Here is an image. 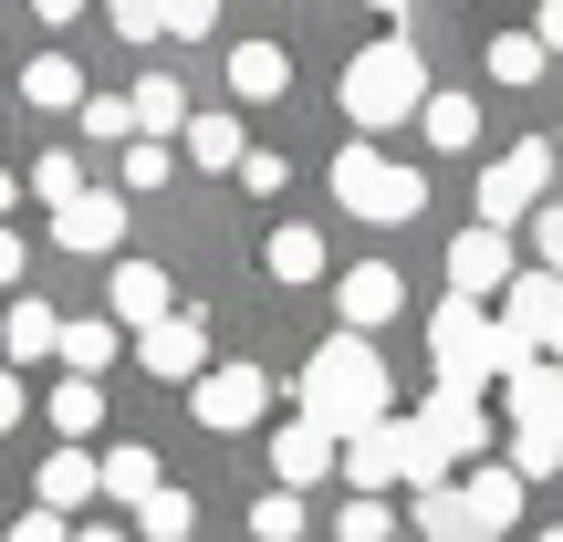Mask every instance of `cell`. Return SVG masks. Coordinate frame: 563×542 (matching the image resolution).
<instances>
[{
    "instance_id": "cell-4",
    "label": "cell",
    "mask_w": 563,
    "mask_h": 542,
    "mask_svg": "<svg viewBox=\"0 0 563 542\" xmlns=\"http://www.w3.org/2000/svg\"><path fill=\"white\" fill-rule=\"evenodd\" d=\"M543 188H553V136H522V146H511V157L481 178V230L532 220V209H543Z\"/></svg>"
},
{
    "instance_id": "cell-21",
    "label": "cell",
    "mask_w": 563,
    "mask_h": 542,
    "mask_svg": "<svg viewBox=\"0 0 563 542\" xmlns=\"http://www.w3.org/2000/svg\"><path fill=\"white\" fill-rule=\"evenodd\" d=\"M115 334H125L115 313H84V323H63V365H74V376H104V365H115Z\"/></svg>"
},
{
    "instance_id": "cell-38",
    "label": "cell",
    "mask_w": 563,
    "mask_h": 542,
    "mask_svg": "<svg viewBox=\"0 0 563 542\" xmlns=\"http://www.w3.org/2000/svg\"><path fill=\"white\" fill-rule=\"evenodd\" d=\"M532 251H543V272H563V199L532 209Z\"/></svg>"
},
{
    "instance_id": "cell-28",
    "label": "cell",
    "mask_w": 563,
    "mask_h": 542,
    "mask_svg": "<svg viewBox=\"0 0 563 542\" xmlns=\"http://www.w3.org/2000/svg\"><path fill=\"white\" fill-rule=\"evenodd\" d=\"M490 84H543V42H532V32H501V42H490Z\"/></svg>"
},
{
    "instance_id": "cell-33",
    "label": "cell",
    "mask_w": 563,
    "mask_h": 542,
    "mask_svg": "<svg viewBox=\"0 0 563 542\" xmlns=\"http://www.w3.org/2000/svg\"><path fill=\"white\" fill-rule=\"evenodd\" d=\"M511 469H522V480H553V469H563V439H543V428H511Z\"/></svg>"
},
{
    "instance_id": "cell-30",
    "label": "cell",
    "mask_w": 563,
    "mask_h": 542,
    "mask_svg": "<svg viewBox=\"0 0 563 542\" xmlns=\"http://www.w3.org/2000/svg\"><path fill=\"white\" fill-rule=\"evenodd\" d=\"M188 522H199V501H188V490H157V501L136 511V532H146V542H188Z\"/></svg>"
},
{
    "instance_id": "cell-26",
    "label": "cell",
    "mask_w": 563,
    "mask_h": 542,
    "mask_svg": "<svg viewBox=\"0 0 563 542\" xmlns=\"http://www.w3.org/2000/svg\"><path fill=\"white\" fill-rule=\"evenodd\" d=\"M188 167H251L241 157V125H230V115H199V125H188Z\"/></svg>"
},
{
    "instance_id": "cell-7",
    "label": "cell",
    "mask_w": 563,
    "mask_h": 542,
    "mask_svg": "<svg viewBox=\"0 0 563 542\" xmlns=\"http://www.w3.org/2000/svg\"><path fill=\"white\" fill-rule=\"evenodd\" d=\"M167 302H178V281H167L157 262H115V281H104V313H115L125 334H157Z\"/></svg>"
},
{
    "instance_id": "cell-22",
    "label": "cell",
    "mask_w": 563,
    "mask_h": 542,
    "mask_svg": "<svg viewBox=\"0 0 563 542\" xmlns=\"http://www.w3.org/2000/svg\"><path fill=\"white\" fill-rule=\"evenodd\" d=\"M418 136H428V146H449V157H460V146H481V104H470V95H428V115H418Z\"/></svg>"
},
{
    "instance_id": "cell-39",
    "label": "cell",
    "mask_w": 563,
    "mask_h": 542,
    "mask_svg": "<svg viewBox=\"0 0 563 542\" xmlns=\"http://www.w3.org/2000/svg\"><path fill=\"white\" fill-rule=\"evenodd\" d=\"M11 542H74V532H63V511H21Z\"/></svg>"
},
{
    "instance_id": "cell-41",
    "label": "cell",
    "mask_w": 563,
    "mask_h": 542,
    "mask_svg": "<svg viewBox=\"0 0 563 542\" xmlns=\"http://www.w3.org/2000/svg\"><path fill=\"white\" fill-rule=\"evenodd\" d=\"M21 428V376H0V439Z\"/></svg>"
},
{
    "instance_id": "cell-11",
    "label": "cell",
    "mask_w": 563,
    "mask_h": 542,
    "mask_svg": "<svg viewBox=\"0 0 563 542\" xmlns=\"http://www.w3.org/2000/svg\"><path fill=\"white\" fill-rule=\"evenodd\" d=\"M136 355H146V376H188V386H199L209 376V323L199 313H167L157 334H136Z\"/></svg>"
},
{
    "instance_id": "cell-36",
    "label": "cell",
    "mask_w": 563,
    "mask_h": 542,
    "mask_svg": "<svg viewBox=\"0 0 563 542\" xmlns=\"http://www.w3.org/2000/svg\"><path fill=\"white\" fill-rule=\"evenodd\" d=\"M167 42H209V21H220V0H157Z\"/></svg>"
},
{
    "instance_id": "cell-10",
    "label": "cell",
    "mask_w": 563,
    "mask_h": 542,
    "mask_svg": "<svg viewBox=\"0 0 563 542\" xmlns=\"http://www.w3.org/2000/svg\"><path fill=\"white\" fill-rule=\"evenodd\" d=\"M501 334L511 344H553L563 334V272H522L501 292Z\"/></svg>"
},
{
    "instance_id": "cell-40",
    "label": "cell",
    "mask_w": 563,
    "mask_h": 542,
    "mask_svg": "<svg viewBox=\"0 0 563 542\" xmlns=\"http://www.w3.org/2000/svg\"><path fill=\"white\" fill-rule=\"evenodd\" d=\"M532 42H543V53H563V0H543V21H532Z\"/></svg>"
},
{
    "instance_id": "cell-25",
    "label": "cell",
    "mask_w": 563,
    "mask_h": 542,
    "mask_svg": "<svg viewBox=\"0 0 563 542\" xmlns=\"http://www.w3.org/2000/svg\"><path fill=\"white\" fill-rule=\"evenodd\" d=\"M272 281H323V230H272Z\"/></svg>"
},
{
    "instance_id": "cell-23",
    "label": "cell",
    "mask_w": 563,
    "mask_h": 542,
    "mask_svg": "<svg viewBox=\"0 0 563 542\" xmlns=\"http://www.w3.org/2000/svg\"><path fill=\"white\" fill-rule=\"evenodd\" d=\"M0 334H11V355H21V365L63 355V313H53V302H11V323H0Z\"/></svg>"
},
{
    "instance_id": "cell-32",
    "label": "cell",
    "mask_w": 563,
    "mask_h": 542,
    "mask_svg": "<svg viewBox=\"0 0 563 542\" xmlns=\"http://www.w3.org/2000/svg\"><path fill=\"white\" fill-rule=\"evenodd\" d=\"M157 188H167V146L136 136V146H125V199H157Z\"/></svg>"
},
{
    "instance_id": "cell-29",
    "label": "cell",
    "mask_w": 563,
    "mask_h": 542,
    "mask_svg": "<svg viewBox=\"0 0 563 542\" xmlns=\"http://www.w3.org/2000/svg\"><path fill=\"white\" fill-rule=\"evenodd\" d=\"M84 136L95 146H136V95H95L84 104Z\"/></svg>"
},
{
    "instance_id": "cell-15",
    "label": "cell",
    "mask_w": 563,
    "mask_h": 542,
    "mask_svg": "<svg viewBox=\"0 0 563 542\" xmlns=\"http://www.w3.org/2000/svg\"><path fill=\"white\" fill-rule=\"evenodd\" d=\"M104 490V460H84V449L53 439V460H42V511H84Z\"/></svg>"
},
{
    "instance_id": "cell-19",
    "label": "cell",
    "mask_w": 563,
    "mask_h": 542,
    "mask_svg": "<svg viewBox=\"0 0 563 542\" xmlns=\"http://www.w3.org/2000/svg\"><path fill=\"white\" fill-rule=\"evenodd\" d=\"M418 542H490V522L460 501V490H418Z\"/></svg>"
},
{
    "instance_id": "cell-17",
    "label": "cell",
    "mask_w": 563,
    "mask_h": 542,
    "mask_svg": "<svg viewBox=\"0 0 563 542\" xmlns=\"http://www.w3.org/2000/svg\"><path fill=\"white\" fill-rule=\"evenodd\" d=\"M282 84H292V63H282V42H230V95L272 104Z\"/></svg>"
},
{
    "instance_id": "cell-43",
    "label": "cell",
    "mask_w": 563,
    "mask_h": 542,
    "mask_svg": "<svg viewBox=\"0 0 563 542\" xmlns=\"http://www.w3.org/2000/svg\"><path fill=\"white\" fill-rule=\"evenodd\" d=\"M0 281H21V241H11V230H0Z\"/></svg>"
},
{
    "instance_id": "cell-18",
    "label": "cell",
    "mask_w": 563,
    "mask_h": 542,
    "mask_svg": "<svg viewBox=\"0 0 563 542\" xmlns=\"http://www.w3.org/2000/svg\"><path fill=\"white\" fill-rule=\"evenodd\" d=\"M21 95H32L42 115H63V104L84 115V104H95V95H84V74H74V53H32V74H21Z\"/></svg>"
},
{
    "instance_id": "cell-14",
    "label": "cell",
    "mask_w": 563,
    "mask_h": 542,
    "mask_svg": "<svg viewBox=\"0 0 563 542\" xmlns=\"http://www.w3.org/2000/svg\"><path fill=\"white\" fill-rule=\"evenodd\" d=\"M501 397H511V428H543V439H563V365H543V355H532L522 376L501 386Z\"/></svg>"
},
{
    "instance_id": "cell-2",
    "label": "cell",
    "mask_w": 563,
    "mask_h": 542,
    "mask_svg": "<svg viewBox=\"0 0 563 542\" xmlns=\"http://www.w3.org/2000/svg\"><path fill=\"white\" fill-rule=\"evenodd\" d=\"M344 115H355V136H386V125L428 115V63H418V42H365V53L344 63Z\"/></svg>"
},
{
    "instance_id": "cell-47",
    "label": "cell",
    "mask_w": 563,
    "mask_h": 542,
    "mask_svg": "<svg viewBox=\"0 0 563 542\" xmlns=\"http://www.w3.org/2000/svg\"><path fill=\"white\" fill-rule=\"evenodd\" d=\"M553 355H563V334H553Z\"/></svg>"
},
{
    "instance_id": "cell-20",
    "label": "cell",
    "mask_w": 563,
    "mask_h": 542,
    "mask_svg": "<svg viewBox=\"0 0 563 542\" xmlns=\"http://www.w3.org/2000/svg\"><path fill=\"white\" fill-rule=\"evenodd\" d=\"M104 490H115L125 511H146V501L167 490V480H157V449H104Z\"/></svg>"
},
{
    "instance_id": "cell-42",
    "label": "cell",
    "mask_w": 563,
    "mask_h": 542,
    "mask_svg": "<svg viewBox=\"0 0 563 542\" xmlns=\"http://www.w3.org/2000/svg\"><path fill=\"white\" fill-rule=\"evenodd\" d=\"M32 11H42V21H53V32H63V21H74V11H84V0H32Z\"/></svg>"
},
{
    "instance_id": "cell-12",
    "label": "cell",
    "mask_w": 563,
    "mask_h": 542,
    "mask_svg": "<svg viewBox=\"0 0 563 542\" xmlns=\"http://www.w3.org/2000/svg\"><path fill=\"white\" fill-rule=\"evenodd\" d=\"M397 302H407L397 272H386V262H355V272H344V292H334V313H344V334H376V323H397Z\"/></svg>"
},
{
    "instance_id": "cell-27",
    "label": "cell",
    "mask_w": 563,
    "mask_h": 542,
    "mask_svg": "<svg viewBox=\"0 0 563 542\" xmlns=\"http://www.w3.org/2000/svg\"><path fill=\"white\" fill-rule=\"evenodd\" d=\"M136 125H146V136L188 125V95H178V74H146V84H136Z\"/></svg>"
},
{
    "instance_id": "cell-5",
    "label": "cell",
    "mask_w": 563,
    "mask_h": 542,
    "mask_svg": "<svg viewBox=\"0 0 563 542\" xmlns=\"http://www.w3.org/2000/svg\"><path fill=\"white\" fill-rule=\"evenodd\" d=\"M188 407H199V428H209V439H241V428H262L272 376H262V365H209V376L188 386Z\"/></svg>"
},
{
    "instance_id": "cell-13",
    "label": "cell",
    "mask_w": 563,
    "mask_h": 542,
    "mask_svg": "<svg viewBox=\"0 0 563 542\" xmlns=\"http://www.w3.org/2000/svg\"><path fill=\"white\" fill-rule=\"evenodd\" d=\"M53 241L63 251H115L125 241V188H84V199L53 220Z\"/></svg>"
},
{
    "instance_id": "cell-16",
    "label": "cell",
    "mask_w": 563,
    "mask_h": 542,
    "mask_svg": "<svg viewBox=\"0 0 563 542\" xmlns=\"http://www.w3.org/2000/svg\"><path fill=\"white\" fill-rule=\"evenodd\" d=\"M460 501L481 511L490 532H501V522H522V469H511V460H481V469L460 480Z\"/></svg>"
},
{
    "instance_id": "cell-35",
    "label": "cell",
    "mask_w": 563,
    "mask_h": 542,
    "mask_svg": "<svg viewBox=\"0 0 563 542\" xmlns=\"http://www.w3.org/2000/svg\"><path fill=\"white\" fill-rule=\"evenodd\" d=\"M104 21H115V32L136 42V53H146V42H167V21H157V0H104Z\"/></svg>"
},
{
    "instance_id": "cell-34",
    "label": "cell",
    "mask_w": 563,
    "mask_h": 542,
    "mask_svg": "<svg viewBox=\"0 0 563 542\" xmlns=\"http://www.w3.org/2000/svg\"><path fill=\"white\" fill-rule=\"evenodd\" d=\"M251 532L262 542H302V490H272V501L251 511Z\"/></svg>"
},
{
    "instance_id": "cell-8",
    "label": "cell",
    "mask_w": 563,
    "mask_h": 542,
    "mask_svg": "<svg viewBox=\"0 0 563 542\" xmlns=\"http://www.w3.org/2000/svg\"><path fill=\"white\" fill-rule=\"evenodd\" d=\"M511 281H522V272H511V241H501V230H460V241H449V292H460V302L511 292Z\"/></svg>"
},
{
    "instance_id": "cell-45",
    "label": "cell",
    "mask_w": 563,
    "mask_h": 542,
    "mask_svg": "<svg viewBox=\"0 0 563 542\" xmlns=\"http://www.w3.org/2000/svg\"><path fill=\"white\" fill-rule=\"evenodd\" d=\"M11 199H21V178H11V167H0V209H11Z\"/></svg>"
},
{
    "instance_id": "cell-1",
    "label": "cell",
    "mask_w": 563,
    "mask_h": 542,
    "mask_svg": "<svg viewBox=\"0 0 563 542\" xmlns=\"http://www.w3.org/2000/svg\"><path fill=\"white\" fill-rule=\"evenodd\" d=\"M302 418L334 428V439H365V428H386V365L365 334H334L313 344V365H302Z\"/></svg>"
},
{
    "instance_id": "cell-3",
    "label": "cell",
    "mask_w": 563,
    "mask_h": 542,
    "mask_svg": "<svg viewBox=\"0 0 563 542\" xmlns=\"http://www.w3.org/2000/svg\"><path fill=\"white\" fill-rule=\"evenodd\" d=\"M334 199L355 209V220H376V230H407L428 209V178L418 167H386V146L355 136V146H334Z\"/></svg>"
},
{
    "instance_id": "cell-24",
    "label": "cell",
    "mask_w": 563,
    "mask_h": 542,
    "mask_svg": "<svg viewBox=\"0 0 563 542\" xmlns=\"http://www.w3.org/2000/svg\"><path fill=\"white\" fill-rule=\"evenodd\" d=\"M84 428H104V386H95V376H63V386H53V439L74 449Z\"/></svg>"
},
{
    "instance_id": "cell-37",
    "label": "cell",
    "mask_w": 563,
    "mask_h": 542,
    "mask_svg": "<svg viewBox=\"0 0 563 542\" xmlns=\"http://www.w3.org/2000/svg\"><path fill=\"white\" fill-rule=\"evenodd\" d=\"M386 532H397L386 501H344V522H334V542H386Z\"/></svg>"
},
{
    "instance_id": "cell-46",
    "label": "cell",
    "mask_w": 563,
    "mask_h": 542,
    "mask_svg": "<svg viewBox=\"0 0 563 542\" xmlns=\"http://www.w3.org/2000/svg\"><path fill=\"white\" fill-rule=\"evenodd\" d=\"M365 11H407V0H365Z\"/></svg>"
},
{
    "instance_id": "cell-44",
    "label": "cell",
    "mask_w": 563,
    "mask_h": 542,
    "mask_svg": "<svg viewBox=\"0 0 563 542\" xmlns=\"http://www.w3.org/2000/svg\"><path fill=\"white\" fill-rule=\"evenodd\" d=\"M74 542H136V532H104V522H95V532H74Z\"/></svg>"
},
{
    "instance_id": "cell-9",
    "label": "cell",
    "mask_w": 563,
    "mask_h": 542,
    "mask_svg": "<svg viewBox=\"0 0 563 542\" xmlns=\"http://www.w3.org/2000/svg\"><path fill=\"white\" fill-rule=\"evenodd\" d=\"M323 469H344V439H334V428H313V418L272 428V480H282V490H313Z\"/></svg>"
},
{
    "instance_id": "cell-31",
    "label": "cell",
    "mask_w": 563,
    "mask_h": 542,
    "mask_svg": "<svg viewBox=\"0 0 563 542\" xmlns=\"http://www.w3.org/2000/svg\"><path fill=\"white\" fill-rule=\"evenodd\" d=\"M32 188H42V209H53V220H63V209L84 199V167H74V157H63V146H53V157L32 167Z\"/></svg>"
},
{
    "instance_id": "cell-6",
    "label": "cell",
    "mask_w": 563,
    "mask_h": 542,
    "mask_svg": "<svg viewBox=\"0 0 563 542\" xmlns=\"http://www.w3.org/2000/svg\"><path fill=\"white\" fill-rule=\"evenodd\" d=\"M418 439L439 449V460H490V418H481V397H470V386H428Z\"/></svg>"
},
{
    "instance_id": "cell-48",
    "label": "cell",
    "mask_w": 563,
    "mask_h": 542,
    "mask_svg": "<svg viewBox=\"0 0 563 542\" xmlns=\"http://www.w3.org/2000/svg\"><path fill=\"white\" fill-rule=\"evenodd\" d=\"M543 542H563V532H543Z\"/></svg>"
}]
</instances>
